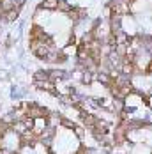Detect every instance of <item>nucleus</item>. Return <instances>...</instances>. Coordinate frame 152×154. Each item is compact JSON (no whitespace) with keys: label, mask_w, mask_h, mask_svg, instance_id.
<instances>
[{"label":"nucleus","mask_w":152,"mask_h":154,"mask_svg":"<svg viewBox=\"0 0 152 154\" xmlns=\"http://www.w3.org/2000/svg\"><path fill=\"white\" fill-rule=\"evenodd\" d=\"M59 7V0H43L39 4V9H44V11H57Z\"/></svg>","instance_id":"nucleus-1"}]
</instances>
